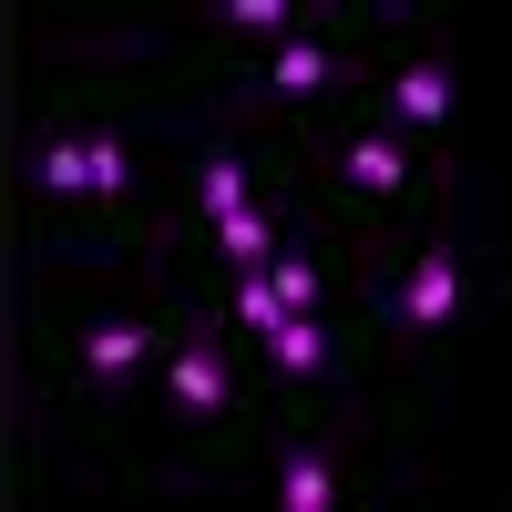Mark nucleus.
<instances>
[{
    "label": "nucleus",
    "instance_id": "obj_4",
    "mask_svg": "<svg viewBox=\"0 0 512 512\" xmlns=\"http://www.w3.org/2000/svg\"><path fill=\"white\" fill-rule=\"evenodd\" d=\"M359 113H369V123H390V134H400L410 154L451 164V113H461V62H451V41H441V31H410V41H390V62L369 72Z\"/></svg>",
    "mask_w": 512,
    "mask_h": 512
},
{
    "label": "nucleus",
    "instance_id": "obj_6",
    "mask_svg": "<svg viewBox=\"0 0 512 512\" xmlns=\"http://www.w3.org/2000/svg\"><path fill=\"white\" fill-rule=\"evenodd\" d=\"M256 461H267V502H277V512H338V502H349L338 420H277Z\"/></svg>",
    "mask_w": 512,
    "mask_h": 512
},
{
    "label": "nucleus",
    "instance_id": "obj_3",
    "mask_svg": "<svg viewBox=\"0 0 512 512\" xmlns=\"http://www.w3.org/2000/svg\"><path fill=\"white\" fill-rule=\"evenodd\" d=\"M154 287H164V359L144 379V410H154V431L175 441V472H246L256 451H267L277 431V400H267V379L246 369V349L226 338L216 318V297H205V267L185 246H154L144 256Z\"/></svg>",
    "mask_w": 512,
    "mask_h": 512
},
{
    "label": "nucleus",
    "instance_id": "obj_2",
    "mask_svg": "<svg viewBox=\"0 0 512 512\" xmlns=\"http://www.w3.org/2000/svg\"><path fill=\"white\" fill-rule=\"evenodd\" d=\"M154 359H164V287H144V297H103V287H82V277H41L31 287V369H41V400H52L62 431L82 451H103L134 492H144L134 420H144Z\"/></svg>",
    "mask_w": 512,
    "mask_h": 512
},
{
    "label": "nucleus",
    "instance_id": "obj_5",
    "mask_svg": "<svg viewBox=\"0 0 512 512\" xmlns=\"http://www.w3.org/2000/svg\"><path fill=\"white\" fill-rule=\"evenodd\" d=\"M256 379H267L277 420H328L338 410V328L328 318H277L256 338Z\"/></svg>",
    "mask_w": 512,
    "mask_h": 512
},
{
    "label": "nucleus",
    "instance_id": "obj_1",
    "mask_svg": "<svg viewBox=\"0 0 512 512\" xmlns=\"http://www.w3.org/2000/svg\"><path fill=\"white\" fill-rule=\"evenodd\" d=\"M21 205L52 256H154L164 195L144 175V103L123 72H52L21 144Z\"/></svg>",
    "mask_w": 512,
    "mask_h": 512
}]
</instances>
